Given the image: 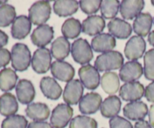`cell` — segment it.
<instances>
[{
    "label": "cell",
    "mask_w": 154,
    "mask_h": 128,
    "mask_svg": "<svg viewBox=\"0 0 154 128\" xmlns=\"http://www.w3.org/2000/svg\"><path fill=\"white\" fill-rule=\"evenodd\" d=\"M32 27V22L28 17L20 15L16 17L12 23L11 36L15 39H23L29 34Z\"/></svg>",
    "instance_id": "ffe728a7"
},
{
    "label": "cell",
    "mask_w": 154,
    "mask_h": 128,
    "mask_svg": "<svg viewBox=\"0 0 154 128\" xmlns=\"http://www.w3.org/2000/svg\"><path fill=\"white\" fill-rule=\"evenodd\" d=\"M71 51V44L64 36H60L51 45V53L54 58L62 61L69 56Z\"/></svg>",
    "instance_id": "603a6c76"
},
{
    "label": "cell",
    "mask_w": 154,
    "mask_h": 128,
    "mask_svg": "<svg viewBox=\"0 0 154 128\" xmlns=\"http://www.w3.org/2000/svg\"><path fill=\"white\" fill-rule=\"evenodd\" d=\"M79 3L75 0H57L54 3V11L60 17H68L76 13Z\"/></svg>",
    "instance_id": "83f0119b"
},
{
    "label": "cell",
    "mask_w": 154,
    "mask_h": 128,
    "mask_svg": "<svg viewBox=\"0 0 154 128\" xmlns=\"http://www.w3.org/2000/svg\"><path fill=\"white\" fill-rule=\"evenodd\" d=\"M102 101V96L99 93L94 92L87 93L79 102L80 111L86 114H94L101 108Z\"/></svg>",
    "instance_id": "4fadbf2b"
},
{
    "label": "cell",
    "mask_w": 154,
    "mask_h": 128,
    "mask_svg": "<svg viewBox=\"0 0 154 128\" xmlns=\"http://www.w3.org/2000/svg\"><path fill=\"white\" fill-rule=\"evenodd\" d=\"M51 7L48 1H38L32 4L29 9V18L34 25H44L49 20Z\"/></svg>",
    "instance_id": "277c9868"
},
{
    "label": "cell",
    "mask_w": 154,
    "mask_h": 128,
    "mask_svg": "<svg viewBox=\"0 0 154 128\" xmlns=\"http://www.w3.org/2000/svg\"><path fill=\"white\" fill-rule=\"evenodd\" d=\"M149 122L152 127L154 128V104L150 105L149 111Z\"/></svg>",
    "instance_id": "ee69618b"
},
{
    "label": "cell",
    "mask_w": 154,
    "mask_h": 128,
    "mask_svg": "<svg viewBox=\"0 0 154 128\" xmlns=\"http://www.w3.org/2000/svg\"><path fill=\"white\" fill-rule=\"evenodd\" d=\"M101 4V0H81L79 2L81 10L87 14L96 13L100 8Z\"/></svg>",
    "instance_id": "8d00e7d4"
},
{
    "label": "cell",
    "mask_w": 154,
    "mask_h": 128,
    "mask_svg": "<svg viewBox=\"0 0 154 128\" xmlns=\"http://www.w3.org/2000/svg\"><path fill=\"white\" fill-rule=\"evenodd\" d=\"M51 74L54 78L64 82L72 81L75 74V69L67 62L57 60L52 63L51 66Z\"/></svg>",
    "instance_id": "7c38bea8"
},
{
    "label": "cell",
    "mask_w": 154,
    "mask_h": 128,
    "mask_svg": "<svg viewBox=\"0 0 154 128\" xmlns=\"http://www.w3.org/2000/svg\"><path fill=\"white\" fill-rule=\"evenodd\" d=\"M108 28L111 36L119 39H127L130 36L132 32L131 24L120 18L111 20L108 23Z\"/></svg>",
    "instance_id": "2e32d148"
},
{
    "label": "cell",
    "mask_w": 154,
    "mask_h": 128,
    "mask_svg": "<svg viewBox=\"0 0 154 128\" xmlns=\"http://www.w3.org/2000/svg\"><path fill=\"white\" fill-rule=\"evenodd\" d=\"M31 53L26 45L17 43L11 49V65L14 70L26 71L31 63Z\"/></svg>",
    "instance_id": "7a4b0ae2"
},
{
    "label": "cell",
    "mask_w": 154,
    "mask_h": 128,
    "mask_svg": "<svg viewBox=\"0 0 154 128\" xmlns=\"http://www.w3.org/2000/svg\"><path fill=\"white\" fill-rule=\"evenodd\" d=\"M146 50V42L142 37L138 36H132L124 48V54L128 60L135 61L144 55Z\"/></svg>",
    "instance_id": "ba28073f"
},
{
    "label": "cell",
    "mask_w": 154,
    "mask_h": 128,
    "mask_svg": "<svg viewBox=\"0 0 154 128\" xmlns=\"http://www.w3.org/2000/svg\"><path fill=\"white\" fill-rule=\"evenodd\" d=\"M71 52L74 60L81 65L89 63L93 58L91 46L84 39H78L72 43Z\"/></svg>",
    "instance_id": "3957f363"
},
{
    "label": "cell",
    "mask_w": 154,
    "mask_h": 128,
    "mask_svg": "<svg viewBox=\"0 0 154 128\" xmlns=\"http://www.w3.org/2000/svg\"><path fill=\"white\" fill-rule=\"evenodd\" d=\"M124 58L118 51H111L98 56L95 61V67L100 72L115 70L121 68Z\"/></svg>",
    "instance_id": "6da1fadb"
},
{
    "label": "cell",
    "mask_w": 154,
    "mask_h": 128,
    "mask_svg": "<svg viewBox=\"0 0 154 128\" xmlns=\"http://www.w3.org/2000/svg\"><path fill=\"white\" fill-rule=\"evenodd\" d=\"M81 31L82 25L81 22L74 17L66 20L62 26V33L66 39H76Z\"/></svg>",
    "instance_id": "4dcf8cb0"
},
{
    "label": "cell",
    "mask_w": 154,
    "mask_h": 128,
    "mask_svg": "<svg viewBox=\"0 0 154 128\" xmlns=\"http://www.w3.org/2000/svg\"><path fill=\"white\" fill-rule=\"evenodd\" d=\"M118 0H103L102 1L100 10L102 17L105 19H112L117 16L120 8Z\"/></svg>",
    "instance_id": "1f68e13d"
},
{
    "label": "cell",
    "mask_w": 154,
    "mask_h": 128,
    "mask_svg": "<svg viewBox=\"0 0 154 128\" xmlns=\"http://www.w3.org/2000/svg\"><path fill=\"white\" fill-rule=\"evenodd\" d=\"M134 128H152V126H150V124L147 121L144 120H138V122L135 123Z\"/></svg>",
    "instance_id": "7bdbcfd3"
},
{
    "label": "cell",
    "mask_w": 154,
    "mask_h": 128,
    "mask_svg": "<svg viewBox=\"0 0 154 128\" xmlns=\"http://www.w3.org/2000/svg\"><path fill=\"white\" fill-rule=\"evenodd\" d=\"M8 42V36L5 32L0 30V48L5 46Z\"/></svg>",
    "instance_id": "b9f144b4"
},
{
    "label": "cell",
    "mask_w": 154,
    "mask_h": 128,
    "mask_svg": "<svg viewBox=\"0 0 154 128\" xmlns=\"http://www.w3.org/2000/svg\"><path fill=\"white\" fill-rule=\"evenodd\" d=\"M40 89L45 97L52 100H57L60 97L63 90L54 78L44 77L40 81Z\"/></svg>",
    "instance_id": "7402d4cb"
},
{
    "label": "cell",
    "mask_w": 154,
    "mask_h": 128,
    "mask_svg": "<svg viewBox=\"0 0 154 128\" xmlns=\"http://www.w3.org/2000/svg\"><path fill=\"white\" fill-rule=\"evenodd\" d=\"M115 46V38L108 33H101L92 39L91 47L96 52L102 54L109 52L112 51Z\"/></svg>",
    "instance_id": "ac0fdd59"
},
{
    "label": "cell",
    "mask_w": 154,
    "mask_h": 128,
    "mask_svg": "<svg viewBox=\"0 0 154 128\" xmlns=\"http://www.w3.org/2000/svg\"><path fill=\"white\" fill-rule=\"evenodd\" d=\"M143 67L137 61H129L123 65L120 69V78L124 82H132L139 79L143 75Z\"/></svg>",
    "instance_id": "5bb4252c"
},
{
    "label": "cell",
    "mask_w": 154,
    "mask_h": 128,
    "mask_svg": "<svg viewBox=\"0 0 154 128\" xmlns=\"http://www.w3.org/2000/svg\"><path fill=\"white\" fill-rule=\"evenodd\" d=\"M148 42L150 43V45H151L152 46L154 47V30L152 31L151 33H150V34H149Z\"/></svg>",
    "instance_id": "f6af8a7d"
},
{
    "label": "cell",
    "mask_w": 154,
    "mask_h": 128,
    "mask_svg": "<svg viewBox=\"0 0 154 128\" xmlns=\"http://www.w3.org/2000/svg\"><path fill=\"white\" fill-rule=\"evenodd\" d=\"M27 128H53V126L48 122L32 121L29 123Z\"/></svg>",
    "instance_id": "60d3db41"
},
{
    "label": "cell",
    "mask_w": 154,
    "mask_h": 128,
    "mask_svg": "<svg viewBox=\"0 0 154 128\" xmlns=\"http://www.w3.org/2000/svg\"><path fill=\"white\" fill-rule=\"evenodd\" d=\"M11 60V54L6 48H0V68L7 66Z\"/></svg>",
    "instance_id": "f35d334b"
},
{
    "label": "cell",
    "mask_w": 154,
    "mask_h": 128,
    "mask_svg": "<svg viewBox=\"0 0 154 128\" xmlns=\"http://www.w3.org/2000/svg\"><path fill=\"white\" fill-rule=\"evenodd\" d=\"M151 3H152V5H153L154 6V0H152V1H151Z\"/></svg>",
    "instance_id": "bcb514c9"
},
{
    "label": "cell",
    "mask_w": 154,
    "mask_h": 128,
    "mask_svg": "<svg viewBox=\"0 0 154 128\" xmlns=\"http://www.w3.org/2000/svg\"><path fill=\"white\" fill-rule=\"evenodd\" d=\"M18 111L16 97L11 93H5L0 96V114L5 117L14 115Z\"/></svg>",
    "instance_id": "4316f807"
},
{
    "label": "cell",
    "mask_w": 154,
    "mask_h": 128,
    "mask_svg": "<svg viewBox=\"0 0 154 128\" xmlns=\"http://www.w3.org/2000/svg\"><path fill=\"white\" fill-rule=\"evenodd\" d=\"M101 86L104 91L110 95H114L120 89V78L114 72H107L101 78Z\"/></svg>",
    "instance_id": "f1b7e54d"
},
{
    "label": "cell",
    "mask_w": 154,
    "mask_h": 128,
    "mask_svg": "<svg viewBox=\"0 0 154 128\" xmlns=\"http://www.w3.org/2000/svg\"><path fill=\"white\" fill-rule=\"evenodd\" d=\"M27 117L35 121H43L50 116V108L46 104L42 102H34L26 107L25 110Z\"/></svg>",
    "instance_id": "d4e9b609"
},
{
    "label": "cell",
    "mask_w": 154,
    "mask_h": 128,
    "mask_svg": "<svg viewBox=\"0 0 154 128\" xmlns=\"http://www.w3.org/2000/svg\"><path fill=\"white\" fill-rule=\"evenodd\" d=\"M105 27V20L99 15L87 17L82 23V32L88 36H97L101 34Z\"/></svg>",
    "instance_id": "44dd1931"
},
{
    "label": "cell",
    "mask_w": 154,
    "mask_h": 128,
    "mask_svg": "<svg viewBox=\"0 0 154 128\" xmlns=\"http://www.w3.org/2000/svg\"><path fill=\"white\" fill-rule=\"evenodd\" d=\"M110 128H133L132 123L120 116H116L109 120Z\"/></svg>",
    "instance_id": "74e56055"
},
{
    "label": "cell",
    "mask_w": 154,
    "mask_h": 128,
    "mask_svg": "<svg viewBox=\"0 0 154 128\" xmlns=\"http://www.w3.org/2000/svg\"><path fill=\"white\" fill-rule=\"evenodd\" d=\"M121 108V101L118 96L113 95L107 97L101 105V114L103 117L112 118L120 113Z\"/></svg>",
    "instance_id": "cb8c5ba5"
},
{
    "label": "cell",
    "mask_w": 154,
    "mask_h": 128,
    "mask_svg": "<svg viewBox=\"0 0 154 128\" xmlns=\"http://www.w3.org/2000/svg\"><path fill=\"white\" fill-rule=\"evenodd\" d=\"M153 18L149 13H141L133 22V30L138 36L145 37L150 34L152 28Z\"/></svg>",
    "instance_id": "484cf974"
},
{
    "label": "cell",
    "mask_w": 154,
    "mask_h": 128,
    "mask_svg": "<svg viewBox=\"0 0 154 128\" xmlns=\"http://www.w3.org/2000/svg\"><path fill=\"white\" fill-rule=\"evenodd\" d=\"M16 19V11L14 6L5 4L0 6V27H7Z\"/></svg>",
    "instance_id": "d6a6232c"
},
{
    "label": "cell",
    "mask_w": 154,
    "mask_h": 128,
    "mask_svg": "<svg viewBox=\"0 0 154 128\" xmlns=\"http://www.w3.org/2000/svg\"><path fill=\"white\" fill-rule=\"evenodd\" d=\"M16 93L19 102L26 105L34 100L35 90L31 81L27 79H21L16 86Z\"/></svg>",
    "instance_id": "e0dca14e"
},
{
    "label": "cell",
    "mask_w": 154,
    "mask_h": 128,
    "mask_svg": "<svg viewBox=\"0 0 154 128\" xmlns=\"http://www.w3.org/2000/svg\"><path fill=\"white\" fill-rule=\"evenodd\" d=\"M83 85L88 90H95L100 84L101 78L99 70L90 64L81 66L78 71Z\"/></svg>",
    "instance_id": "52a82bcc"
},
{
    "label": "cell",
    "mask_w": 154,
    "mask_h": 128,
    "mask_svg": "<svg viewBox=\"0 0 154 128\" xmlns=\"http://www.w3.org/2000/svg\"><path fill=\"white\" fill-rule=\"evenodd\" d=\"M84 86L80 80L74 79L67 83L63 92V100L69 105H76L83 97Z\"/></svg>",
    "instance_id": "9c48e42d"
},
{
    "label": "cell",
    "mask_w": 154,
    "mask_h": 128,
    "mask_svg": "<svg viewBox=\"0 0 154 128\" xmlns=\"http://www.w3.org/2000/svg\"><path fill=\"white\" fill-rule=\"evenodd\" d=\"M18 76L14 70L11 68H5L0 71V90L9 91L16 86Z\"/></svg>",
    "instance_id": "f546056e"
},
{
    "label": "cell",
    "mask_w": 154,
    "mask_h": 128,
    "mask_svg": "<svg viewBox=\"0 0 154 128\" xmlns=\"http://www.w3.org/2000/svg\"><path fill=\"white\" fill-rule=\"evenodd\" d=\"M51 53L48 48H41L34 52L31 64L33 70L38 74L46 73L51 66Z\"/></svg>",
    "instance_id": "8992f818"
},
{
    "label": "cell",
    "mask_w": 154,
    "mask_h": 128,
    "mask_svg": "<svg viewBox=\"0 0 154 128\" xmlns=\"http://www.w3.org/2000/svg\"><path fill=\"white\" fill-rule=\"evenodd\" d=\"M97 122L95 119L85 115H78L72 119L69 128H97Z\"/></svg>",
    "instance_id": "e575fe53"
},
{
    "label": "cell",
    "mask_w": 154,
    "mask_h": 128,
    "mask_svg": "<svg viewBox=\"0 0 154 128\" xmlns=\"http://www.w3.org/2000/svg\"><path fill=\"white\" fill-rule=\"evenodd\" d=\"M54 28L48 24L39 26L33 30L31 35V40L33 45L38 48H45L51 43L54 39Z\"/></svg>",
    "instance_id": "8fae6325"
},
{
    "label": "cell",
    "mask_w": 154,
    "mask_h": 128,
    "mask_svg": "<svg viewBox=\"0 0 154 128\" xmlns=\"http://www.w3.org/2000/svg\"><path fill=\"white\" fill-rule=\"evenodd\" d=\"M153 23H154V19H153Z\"/></svg>",
    "instance_id": "7dc6e473"
},
{
    "label": "cell",
    "mask_w": 154,
    "mask_h": 128,
    "mask_svg": "<svg viewBox=\"0 0 154 128\" xmlns=\"http://www.w3.org/2000/svg\"><path fill=\"white\" fill-rule=\"evenodd\" d=\"M144 74L147 79L154 81V49L149 50L144 57Z\"/></svg>",
    "instance_id": "d590c367"
},
{
    "label": "cell",
    "mask_w": 154,
    "mask_h": 128,
    "mask_svg": "<svg viewBox=\"0 0 154 128\" xmlns=\"http://www.w3.org/2000/svg\"><path fill=\"white\" fill-rule=\"evenodd\" d=\"M144 96L149 102H154V81L147 86L144 90Z\"/></svg>",
    "instance_id": "ab89813d"
},
{
    "label": "cell",
    "mask_w": 154,
    "mask_h": 128,
    "mask_svg": "<svg viewBox=\"0 0 154 128\" xmlns=\"http://www.w3.org/2000/svg\"><path fill=\"white\" fill-rule=\"evenodd\" d=\"M148 113L147 105L142 101H135L126 104L123 108V114L132 120H141Z\"/></svg>",
    "instance_id": "9a60e30c"
},
{
    "label": "cell",
    "mask_w": 154,
    "mask_h": 128,
    "mask_svg": "<svg viewBox=\"0 0 154 128\" xmlns=\"http://www.w3.org/2000/svg\"><path fill=\"white\" fill-rule=\"evenodd\" d=\"M73 116V108L67 104L61 103L54 108L51 123L54 128H65Z\"/></svg>",
    "instance_id": "5b68a950"
},
{
    "label": "cell",
    "mask_w": 154,
    "mask_h": 128,
    "mask_svg": "<svg viewBox=\"0 0 154 128\" xmlns=\"http://www.w3.org/2000/svg\"><path fill=\"white\" fill-rule=\"evenodd\" d=\"M144 85L138 81L125 83L120 89V96L124 101L139 100L144 94Z\"/></svg>",
    "instance_id": "30bf717a"
},
{
    "label": "cell",
    "mask_w": 154,
    "mask_h": 128,
    "mask_svg": "<svg viewBox=\"0 0 154 128\" xmlns=\"http://www.w3.org/2000/svg\"><path fill=\"white\" fill-rule=\"evenodd\" d=\"M27 126L28 120L24 116L14 114L3 120L1 128H26Z\"/></svg>",
    "instance_id": "836d02e7"
},
{
    "label": "cell",
    "mask_w": 154,
    "mask_h": 128,
    "mask_svg": "<svg viewBox=\"0 0 154 128\" xmlns=\"http://www.w3.org/2000/svg\"><path fill=\"white\" fill-rule=\"evenodd\" d=\"M144 8L143 0H123L120 3V14L126 20H132L141 14Z\"/></svg>",
    "instance_id": "d6986e66"
}]
</instances>
